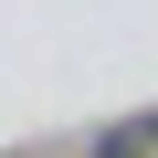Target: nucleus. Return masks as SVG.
Returning a JSON list of instances; mask_svg holds the SVG:
<instances>
[{
    "label": "nucleus",
    "instance_id": "1",
    "mask_svg": "<svg viewBox=\"0 0 158 158\" xmlns=\"http://www.w3.org/2000/svg\"><path fill=\"white\" fill-rule=\"evenodd\" d=\"M95 158H158V106H148V116H127V127H106V137H95Z\"/></svg>",
    "mask_w": 158,
    "mask_h": 158
}]
</instances>
